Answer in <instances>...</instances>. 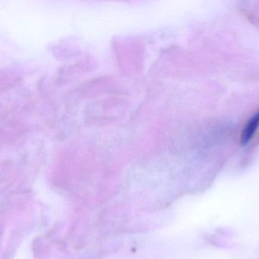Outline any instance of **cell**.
<instances>
[{"label":"cell","mask_w":259,"mask_h":259,"mask_svg":"<svg viewBox=\"0 0 259 259\" xmlns=\"http://www.w3.org/2000/svg\"><path fill=\"white\" fill-rule=\"evenodd\" d=\"M259 127V110L251 117L242 131L240 142L243 146L248 144L254 137Z\"/></svg>","instance_id":"obj_1"}]
</instances>
